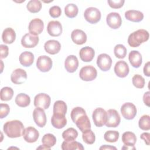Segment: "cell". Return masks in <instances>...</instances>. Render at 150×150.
<instances>
[{
  "label": "cell",
  "instance_id": "obj_31",
  "mask_svg": "<svg viewBox=\"0 0 150 150\" xmlns=\"http://www.w3.org/2000/svg\"><path fill=\"white\" fill-rule=\"evenodd\" d=\"M15 103L21 107H26L30 104V98L25 93L18 94L15 98Z\"/></svg>",
  "mask_w": 150,
  "mask_h": 150
},
{
  "label": "cell",
  "instance_id": "obj_51",
  "mask_svg": "<svg viewBox=\"0 0 150 150\" xmlns=\"http://www.w3.org/2000/svg\"><path fill=\"white\" fill-rule=\"evenodd\" d=\"M100 149H115L116 150L117 148L115 146H112L110 145H104L101 146L100 148Z\"/></svg>",
  "mask_w": 150,
  "mask_h": 150
},
{
  "label": "cell",
  "instance_id": "obj_13",
  "mask_svg": "<svg viewBox=\"0 0 150 150\" xmlns=\"http://www.w3.org/2000/svg\"><path fill=\"white\" fill-rule=\"evenodd\" d=\"M43 28V22L39 18L33 19L30 22L28 26L29 33L36 36L40 34L42 32Z\"/></svg>",
  "mask_w": 150,
  "mask_h": 150
},
{
  "label": "cell",
  "instance_id": "obj_52",
  "mask_svg": "<svg viewBox=\"0 0 150 150\" xmlns=\"http://www.w3.org/2000/svg\"><path fill=\"white\" fill-rule=\"evenodd\" d=\"M122 149H135V148L134 147V146H126V145H124L122 148Z\"/></svg>",
  "mask_w": 150,
  "mask_h": 150
},
{
  "label": "cell",
  "instance_id": "obj_6",
  "mask_svg": "<svg viewBox=\"0 0 150 150\" xmlns=\"http://www.w3.org/2000/svg\"><path fill=\"white\" fill-rule=\"evenodd\" d=\"M121 118L118 111L114 109H110L107 111V121L105 125L107 127L115 128L119 125Z\"/></svg>",
  "mask_w": 150,
  "mask_h": 150
},
{
  "label": "cell",
  "instance_id": "obj_39",
  "mask_svg": "<svg viewBox=\"0 0 150 150\" xmlns=\"http://www.w3.org/2000/svg\"><path fill=\"white\" fill-rule=\"evenodd\" d=\"M119 132L117 131H107L104 135V138L107 142H115L119 138Z\"/></svg>",
  "mask_w": 150,
  "mask_h": 150
},
{
  "label": "cell",
  "instance_id": "obj_29",
  "mask_svg": "<svg viewBox=\"0 0 150 150\" xmlns=\"http://www.w3.org/2000/svg\"><path fill=\"white\" fill-rule=\"evenodd\" d=\"M122 141L124 145L133 146L137 141V138L134 133L129 131L125 132L122 135Z\"/></svg>",
  "mask_w": 150,
  "mask_h": 150
},
{
  "label": "cell",
  "instance_id": "obj_22",
  "mask_svg": "<svg viewBox=\"0 0 150 150\" xmlns=\"http://www.w3.org/2000/svg\"><path fill=\"white\" fill-rule=\"evenodd\" d=\"M71 38L73 42L79 45L85 43L87 41L86 33L80 29H74L71 34Z\"/></svg>",
  "mask_w": 150,
  "mask_h": 150
},
{
  "label": "cell",
  "instance_id": "obj_30",
  "mask_svg": "<svg viewBox=\"0 0 150 150\" xmlns=\"http://www.w3.org/2000/svg\"><path fill=\"white\" fill-rule=\"evenodd\" d=\"M61 148L63 150H83L84 149L81 143L74 140L71 141H63Z\"/></svg>",
  "mask_w": 150,
  "mask_h": 150
},
{
  "label": "cell",
  "instance_id": "obj_21",
  "mask_svg": "<svg viewBox=\"0 0 150 150\" xmlns=\"http://www.w3.org/2000/svg\"><path fill=\"white\" fill-rule=\"evenodd\" d=\"M78 128L83 132L84 131L91 128V124L90 120L87 114H83L77 118L74 122Z\"/></svg>",
  "mask_w": 150,
  "mask_h": 150
},
{
  "label": "cell",
  "instance_id": "obj_42",
  "mask_svg": "<svg viewBox=\"0 0 150 150\" xmlns=\"http://www.w3.org/2000/svg\"><path fill=\"white\" fill-rule=\"evenodd\" d=\"M133 85L138 88H142L145 84L144 78L139 74H135L132 79Z\"/></svg>",
  "mask_w": 150,
  "mask_h": 150
},
{
  "label": "cell",
  "instance_id": "obj_48",
  "mask_svg": "<svg viewBox=\"0 0 150 150\" xmlns=\"http://www.w3.org/2000/svg\"><path fill=\"white\" fill-rule=\"evenodd\" d=\"M149 137H150V134L148 132H144L140 136L141 138L144 140L145 144L147 145H149Z\"/></svg>",
  "mask_w": 150,
  "mask_h": 150
},
{
  "label": "cell",
  "instance_id": "obj_11",
  "mask_svg": "<svg viewBox=\"0 0 150 150\" xmlns=\"http://www.w3.org/2000/svg\"><path fill=\"white\" fill-rule=\"evenodd\" d=\"M23 138L25 141L29 143L35 142L39 137L38 131L33 127H28L23 131Z\"/></svg>",
  "mask_w": 150,
  "mask_h": 150
},
{
  "label": "cell",
  "instance_id": "obj_16",
  "mask_svg": "<svg viewBox=\"0 0 150 150\" xmlns=\"http://www.w3.org/2000/svg\"><path fill=\"white\" fill-rule=\"evenodd\" d=\"M27 79V73L22 69H16L13 71L11 75L12 82L16 84H21L25 81Z\"/></svg>",
  "mask_w": 150,
  "mask_h": 150
},
{
  "label": "cell",
  "instance_id": "obj_17",
  "mask_svg": "<svg viewBox=\"0 0 150 150\" xmlns=\"http://www.w3.org/2000/svg\"><path fill=\"white\" fill-rule=\"evenodd\" d=\"M129 71V66L125 61L120 60L115 63L114 72L118 77L121 78L125 77L128 74Z\"/></svg>",
  "mask_w": 150,
  "mask_h": 150
},
{
  "label": "cell",
  "instance_id": "obj_41",
  "mask_svg": "<svg viewBox=\"0 0 150 150\" xmlns=\"http://www.w3.org/2000/svg\"><path fill=\"white\" fill-rule=\"evenodd\" d=\"M114 53L116 57L124 59L127 54V49L123 45L118 44L114 47Z\"/></svg>",
  "mask_w": 150,
  "mask_h": 150
},
{
  "label": "cell",
  "instance_id": "obj_4",
  "mask_svg": "<svg viewBox=\"0 0 150 150\" xmlns=\"http://www.w3.org/2000/svg\"><path fill=\"white\" fill-rule=\"evenodd\" d=\"M92 118L96 126L98 127H103L107 121V111L103 108H97L93 112Z\"/></svg>",
  "mask_w": 150,
  "mask_h": 150
},
{
  "label": "cell",
  "instance_id": "obj_26",
  "mask_svg": "<svg viewBox=\"0 0 150 150\" xmlns=\"http://www.w3.org/2000/svg\"><path fill=\"white\" fill-rule=\"evenodd\" d=\"M125 18L134 22H141L144 18V14L139 11L129 10L125 12Z\"/></svg>",
  "mask_w": 150,
  "mask_h": 150
},
{
  "label": "cell",
  "instance_id": "obj_36",
  "mask_svg": "<svg viewBox=\"0 0 150 150\" xmlns=\"http://www.w3.org/2000/svg\"><path fill=\"white\" fill-rule=\"evenodd\" d=\"M13 96V90L11 87H4L1 90L0 98L2 101L11 100Z\"/></svg>",
  "mask_w": 150,
  "mask_h": 150
},
{
  "label": "cell",
  "instance_id": "obj_8",
  "mask_svg": "<svg viewBox=\"0 0 150 150\" xmlns=\"http://www.w3.org/2000/svg\"><path fill=\"white\" fill-rule=\"evenodd\" d=\"M51 98L45 93L38 94L34 98V105L36 107L42 108L43 110L47 109L50 104Z\"/></svg>",
  "mask_w": 150,
  "mask_h": 150
},
{
  "label": "cell",
  "instance_id": "obj_34",
  "mask_svg": "<svg viewBox=\"0 0 150 150\" xmlns=\"http://www.w3.org/2000/svg\"><path fill=\"white\" fill-rule=\"evenodd\" d=\"M78 136V132L73 128H69L62 133V137L66 141H71L75 140Z\"/></svg>",
  "mask_w": 150,
  "mask_h": 150
},
{
  "label": "cell",
  "instance_id": "obj_38",
  "mask_svg": "<svg viewBox=\"0 0 150 150\" xmlns=\"http://www.w3.org/2000/svg\"><path fill=\"white\" fill-rule=\"evenodd\" d=\"M82 138L83 141L87 144H93L95 142L96 136L94 133L90 129H87L83 132Z\"/></svg>",
  "mask_w": 150,
  "mask_h": 150
},
{
  "label": "cell",
  "instance_id": "obj_12",
  "mask_svg": "<svg viewBox=\"0 0 150 150\" xmlns=\"http://www.w3.org/2000/svg\"><path fill=\"white\" fill-rule=\"evenodd\" d=\"M106 22L108 26L113 29L119 28L122 23V19L117 12H111L106 17Z\"/></svg>",
  "mask_w": 150,
  "mask_h": 150
},
{
  "label": "cell",
  "instance_id": "obj_49",
  "mask_svg": "<svg viewBox=\"0 0 150 150\" xmlns=\"http://www.w3.org/2000/svg\"><path fill=\"white\" fill-rule=\"evenodd\" d=\"M150 62H148L144 66V74L147 76V77H149L150 76Z\"/></svg>",
  "mask_w": 150,
  "mask_h": 150
},
{
  "label": "cell",
  "instance_id": "obj_2",
  "mask_svg": "<svg viewBox=\"0 0 150 150\" xmlns=\"http://www.w3.org/2000/svg\"><path fill=\"white\" fill-rule=\"evenodd\" d=\"M149 35L145 29H138L131 33L128 38V45L133 47L139 46L141 43L146 42L149 39Z\"/></svg>",
  "mask_w": 150,
  "mask_h": 150
},
{
  "label": "cell",
  "instance_id": "obj_19",
  "mask_svg": "<svg viewBox=\"0 0 150 150\" xmlns=\"http://www.w3.org/2000/svg\"><path fill=\"white\" fill-rule=\"evenodd\" d=\"M45 51L50 54H55L59 53L61 49L60 42L56 40H47L44 45Z\"/></svg>",
  "mask_w": 150,
  "mask_h": 150
},
{
  "label": "cell",
  "instance_id": "obj_40",
  "mask_svg": "<svg viewBox=\"0 0 150 150\" xmlns=\"http://www.w3.org/2000/svg\"><path fill=\"white\" fill-rule=\"evenodd\" d=\"M139 127L144 131H148L150 129V117L148 115H142L138 122Z\"/></svg>",
  "mask_w": 150,
  "mask_h": 150
},
{
  "label": "cell",
  "instance_id": "obj_35",
  "mask_svg": "<svg viewBox=\"0 0 150 150\" xmlns=\"http://www.w3.org/2000/svg\"><path fill=\"white\" fill-rule=\"evenodd\" d=\"M79 12L78 7L74 4H69L64 8L65 15L70 18L76 17Z\"/></svg>",
  "mask_w": 150,
  "mask_h": 150
},
{
  "label": "cell",
  "instance_id": "obj_20",
  "mask_svg": "<svg viewBox=\"0 0 150 150\" xmlns=\"http://www.w3.org/2000/svg\"><path fill=\"white\" fill-rule=\"evenodd\" d=\"M79 61L74 55H70L67 57L64 62V67L69 73L74 72L78 68Z\"/></svg>",
  "mask_w": 150,
  "mask_h": 150
},
{
  "label": "cell",
  "instance_id": "obj_24",
  "mask_svg": "<svg viewBox=\"0 0 150 150\" xmlns=\"http://www.w3.org/2000/svg\"><path fill=\"white\" fill-rule=\"evenodd\" d=\"M128 59L131 66L135 68L139 67L142 62V56L137 50H132L129 53Z\"/></svg>",
  "mask_w": 150,
  "mask_h": 150
},
{
  "label": "cell",
  "instance_id": "obj_23",
  "mask_svg": "<svg viewBox=\"0 0 150 150\" xmlns=\"http://www.w3.org/2000/svg\"><path fill=\"white\" fill-rule=\"evenodd\" d=\"M95 55L94 50L89 46L81 48L79 52V56L81 60L84 62H91Z\"/></svg>",
  "mask_w": 150,
  "mask_h": 150
},
{
  "label": "cell",
  "instance_id": "obj_32",
  "mask_svg": "<svg viewBox=\"0 0 150 150\" xmlns=\"http://www.w3.org/2000/svg\"><path fill=\"white\" fill-rule=\"evenodd\" d=\"M42 142L43 146L46 147L47 149L50 150V148L56 144V138L53 134H46L42 137Z\"/></svg>",
  "mask_w": 150,
  "mask_h": 150
},
{
  "label": "cell",
  "instance_id": "obj_33",
  "mask_svg": "<svg viewBox=\"0 0 150 150\" xmlns=\"http://www.w3.org/2000/svg\"><path fill=\"white\" fill-rule=\"evenodd\" d=\"M67 105L63 101H56L53 105V114L65 115L67 112Z\"/></svg>",
  "mask_w": 150,
  "mask_h": 150
},
{
  "label": "cell",
  "instance_id": "obj_37",
  "mask_svg": "<svg viewBox=\"0 0 150 150\" xmlns=\"http://www.w3.org/2000/svg\"><path fill=\"white\" fill-rule=\"evenodd\" d=\"M28 10L31 13H37L42 8V3L38 0H31L28 2L26 5Z\"/></svg>",
  "mask_w": 150,
  "mask_h": 150
},
{
  "label": "cell",
  "instance_id": "obj_18",
  "mask_svg": "<svg viewBox=\"0 0 150 150\" xmlns=\"http://www.w3.org/2000/svg\"><path fill=\"white\" fill-rule=\"evenodd\" d=\"M47 31L52 36H59L62 33V24L57 21H50L47 26Z\"/></svg>",
  "mask_w": 150,
  "mask_h": 150
},
{
  "label": "cell",
  "instance_id": "obj_14",
  "mask_svg": "<svg viewBox=\"0 0 150 150\" xmlns=\"http://www.w3.org/2000/svg\"><path fill=\"white\" fill-rule=\"evenodd\" d=\"M33 118L38 127L42 128L46 125V116L43 108L36 107L33 111Z\"/></svg>",
  "mask_w": 150,
  "mask_h": 150
},
{
  "label": "cell",
  "instance_id": "obj_44",
  "mask_svg": "<svg viewBox=\"0 0 150 150\" xmlns=\"http://www.w3.org/2000/svg\"><path fill=\"white\" fill-rule=\"evenodd\" d=\"M49 14L50 15L54 18H58L61 15L62 10L59 6H53L49 9Z\"/></svg>",
  "mask_w": 150,
  "mask_h": 150
},
{
  "label": "cell",
  "instance_id": "obj_43",
  "mask_svg": "<svg viewBox=\"0 0 150 150\" xmlns=\"http://www.w3.org/2000/svg\"><path fill=\"white\" fill-rule=\"evenodd\" d=\"M86 111L80 107H76L75 108H74L70 113V117L73 121V122H74V121H76V120L79 118L80 116L83 115V114H86Z\"/></svg>",
  "mask_w": 150,
  "mask_h": 150
},
{
  "label": "cell",
  "instance_id": "obj_5",
  "mask_svg": "<svg viewBox=\"0 0 150 150\" xmlns=\"http://www.w3.org/2000/svg\"><path fill=\"white\" fill-rule=\"evenodd\" d=\"M101 12L96 8L89 7L87 8L84 12V17L85 19L90 23H96L100 21L101 19Z\"/></svg>",
  "mask_w": 150,
  "mask_h": 150
},
{
  "label": "cell",
  "instance_id": "obj_25",
  "mask_svg": "<svg viewBox=\"0 0 150 150\" xmlns=\"http://www.w3.org/2000/svg\"><path fill=\"white\" fill-rule=\"evenodd\" d=\"M51 123L54 128L61 129L66 125L67 120L65 115L53 114L51 118Z\"/></svg>",
  "mask_w": 150,
  "mask_h": 150
},
{
  "label": "cell",
  "instance_id": "obj_15",
  "mask_svg": "<svg viewBox=\"0 0 150 150\" xmlns=\"http://www.w3.org/2000/svg\"><path fill=\"white\" fill-rule=\"evenodd\" d=\"M38 36L33 35L30 33L25 34L21 39V44L25 48H32L35 47L39 42Z\"/></svg>",
  "mask_w": 150,
  "mask_h": 150
},
{
  "label": "cell",
  "instance_id": "obj_50",
  "mask_svg": "<svg viewBox=\"0 0 150 150\" xmlns=\"http://www.w3.org/2000/svg\"><path fill=\"white\" fill-rule=\"evenodd\" d=\"M149 94H150V92L147 91V92L145 93V94H144V96H143L144 103L148 107H149V98H150Z\"/></svg>",
  "mask_w": 150,
  "mask_h": 150
},
{
  "label": "cell",
  "instance_id": "obj_9",
  "mask_svg": "<svg viewBox=\"0 0 150 150\" xmlns=\"http://www.w3.org/2000/svg\"><path fill=\"white\" fill-rule=\"evenodd\" d=\"M97 64L102 71H106L110 69L112 64V60L110 56L105 53H102L98 56Z\"/></svg>",
  "mask_w": 150,
  "mask_h": 150
},
{
  "label": "cell",
  "instance_id": "obj_27",
  "mask_svg": "<svg viewBox=\"0 0 150 150\" xmlns=\"http://www.w3.org/2000/svg\"><path fill=\"white\" fill-rule=\"evenodd\" d=\"M2 39L5 43H12L16 39V33L15 30L11 28H7L5 29L2 34Z\"/></svg>",
  "mask_w": 150,
  "mask_h": 150
},
{
  "label": "cell",
  "instance_id": "obj_1",
  "mask_svg": "<svg viewBox=\"0 0 150 150\" xmlns=\"http://www.w3.org/2000/svg\"><path fill=\"white\" fill-rule=\"evenodd\" d=\"M24 129L22 122L16 120L7 121L4 124L3 127L5 134L12 138L20 137L22 135Z\"/></svg>",
  "mask_w": 150,
  "mask_h": 150
},
{
  "label": "cell",
  "instance_id": "obj_3",
  "mask_svg": "<svg viewBox=\"0 0 150 150\" xmlns=\"http://www.w3.org/2000/svg\"><path fill=\"white\" fill-rule=\"evenodd\" d=\"M97 75L96 69L93 66H86L83 67L79 73L80 79L86 81H90L94 80Z\"/></svg>",
  "mask_w": 150,
  "mask_h": 150
},
{
  "label": "cell",
  "instance_id": "obj_7",
  "mask_svg": "<svg viewBox=\"0 0 150 150\" xmlns=\"http://www.w3.org/2000/svg\"><path fill=\"white\" fill-rule=\"evenodd\" d=\"M137 108L131 103H125L121 107V113L122 117L128 120L134 118L137 114Z\"/></svg>",
  "mask_w": 150,
  "mask_h": 150
},
{
  "label": "cell",
  "instance_id": "obj_10",
  "mask_svg": "<svg viewBox=\"0 0 150 150\" xmlns=\"http://www.w3.org/2000/svg\"><path fill=\"white\" fill-rule=\"evenodd\" d=\"M52 59L46 55L39 56L36 61V67L42 72L49 71L52 67Z\"/></svg>",
  "mask_w": 150,
  "mask_h": 150
},
{
  "label": "cell",
  "instance_id": "obj_47",
  "mask_svg": "<svg viewBox=\"0 0 150 150\" xmlns=\"http://www.w3.org/2000/svg\"><path fill=\"white\" fill-rule=\"evenodd\" d=\"M0 51H1V59L6 58L9 53V48L6 45H0Z\"/></svg>",
  "mask_w": 150,
  "mask_h": 150
},
{
  "label": "cell",
  "instance_id": "obj_46",
  "mask_svg": "<svg viewBox=\"0 0 150 150\" xmlns=\"http://www.w3.org/2000/svg\"><path fill=\"white\" fill-rule=\"evenodd\" d=\"M125 2V1L124 0H118V1H108V4H109V6L114 9H118L121 8L124 4Z\"/></svg>",
  "mask_w": 150,
  "mask_h": 150
},
{
  "label": "cell",
  "instance_id": "obj_45",
  "mask_svg": "<svg viewBox=\"0 0 150 150\" xmlns=\"http://www.w3.org/2000/svg\"><path fill=\"white\" fill-rule=\"evenodd\" d=\"M10 111V108L8 104H0V118L1 119L6 117Z\"/></svg>",
  "mask_w": 150,
  "mask_h": 150
},
{
  "label": "cell",
  "instance_id": "obj_28",
  "mask_svg": "<svg viewBox=\"0 0 150 150\" xmlns=\"http://www.w3.org/2000/svg\"><path fill=\"white\" fill-rule=\"evenodd\" d=\"M19 62L23 66H30L34 62V55L30 52H23L19 56Z\"/></svg>",
  "mask_w": 150,
  "mask_h": 150
}]
</instances>
